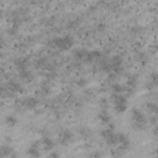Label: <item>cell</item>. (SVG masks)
Wrapping results in <instances>:
<instances>
[{"label": "cell", "mask_w": 158, "mask_h": 158, "mask_svg": "<svg viewBox=\"0 0 158 158\" xmlns=\"http://www.w3.org/2000/svg\"><path fill=\"white\" fill-rule=\"evenodd\" d=\"M131 117H132V126L135 130H138V131H142L147 127V120L143 115L142 111H139L138 109H133L132 110V114H131Z\"/></svg>", "instance_id": "cell-1"}, {"label": "cell", "mask_w": 158, "mask_h": 158, "mask_svg": "<svg viewBox=\"0 0 158 158\" xmlns=\"http://www.w3.org/2000/svg\"><path fill=\"white\" fill-rule=\"evenodd\" d=\"M54 44L58 49L60 51H68L69 48L73 47L74 44V40L72 36H60V37H56L54 38Z\"/></svg>", "instance_id": "cell-2"}, {"label": "cell", "mask_w": 158, "mask_h": 158, "mask_svg": "<svg viewBox=\"0 0 158 158\" xmlns=\"http://www.w3.org/2000/svg\"><path fill=\"white\" fill-rule=\"evenodd\" d=\"M101 137L104 138V141L109 144V146H115L117 144V139H116V133L114 132L112 128L107 127L105 130L101 131Z\"/></svg>", "instance_id": "cell-3"}, {"label": "cell", "mask_w": 158, "mask_h": 158, "mask_svg": "<svg viewBox=\"0 0 158 158\" xmlns=\"http://www.w3.org/2000/svg\"><path fill=\"white\" fill-rule=\"evenodd\" d=\"M116 139H117V144L120 149L125 151L130 147V139L125 133H116Z\"/></svg>", "instance_id": "cell-4"}, {"label": "cell", "mask_w": 158, "mask_h": 158, "mask_svg": "<svg viewBox=\"0 0 158 158\" xmlns=\"http://www.w3.org/2000/svg\"><path fill=\"white\" fill-rule=\"evenodd\" d=\"M27 156L30 157H33V158H37L41 156V152H40V143L38 142H33L32 144L28 146L27 151H26Z\"/></svg>", "instance_id": "cell-5"}, {"label": "cell", "mask_w": 158, "mask_h": 158, "mask_svg": "<svg viewBox=\"0 0 158 158\" xmlns=\"http://www.w3.org/2000/svg\"><path fill=\"white\" fill-rule=\"evenodd\" d=\"M72 138H73V135L68 130H64L59 133V142L62 146H68L72 142Z\"/></svg>", "instance_id": "cell-6"}, {"label": "cell", "mask_w": 158, "mask_h": 158, "mask_svg": "<svg viewBox=\"0 0 158 158\" xmlns=\"http://www.w3.org/2000/svg\"><path fill=\"white\" fill-rule=\"evenodd\" d=\"M0 157H16V154L12 152V148L7 144L0 146Z\"/></svg>", "instance_id": "cell-7"}, {"label": "cell", "mask_w": 158, "mask_h": 158, "mask_svg": "<svg viewBox=\"0 0 158 158\" xmlns=\"http://www.w3.org/2000/svg\"><path fill=\"white\" fill-rule=\"evenodd\" d=\"M41 143H42V146H43V148H44L46 151H52V149L54 148V142L52 141V138H49V137H47V136L42 137Z\"/></svg>", "instance_id": "cell-8"}, {"label": "cell", "mask_w": 158, "mask_h": 158, "mask_svg": "<svg viewBox=\"0 0 158 158\" xmlns=\"http://www.w3.org/2000/svg\"><path fill=\"white\" fill-rule=\"evenodd\" d=\"M38 100L36 99V98H33V96H28V98H26L25 99V106L27 107V109H36L37 106H38Z\"/></svg>", "instance_id": "cell-9"}, {"label": "cell", "mask_w": 158, "mask_h": 158, "mask_svg": "<svg viewBox=\"0 0 158 158\" xmlns=\"http://www.w3.org/2000/svg\"><path fill=\"white\" fill-rule=\"evenodd\" d=\"M114 105H115V110H116V112H120V114L125 112V111L127 110V107H128L127 101H118V102H115Z\"/></svg>", "instance_id": "cell-10"}, {"label": "cell", "mask_w": 158, "mask_h": 158, "mask_svg": "<svg viewBox=\"0 0 158 158\" xmlns=\"http://www.w3.org/2000/svg\"><path fill=\"white\" fill-rule=\"evenodd\" d=\"M17 118L14 116V115H7L6 117H5V123H6V126L7 127H10V128H12V127H15L16 125H17Z\"/></svg>", "instance_id": "cell-11"}, {"label": "cell", "mask_w": 158, "mask_h": 158, "mask_svg": "<svg viewBox=\"0 0 158 158\" xmlns=\"http://www.w3.org/2000/svg\"><path fill=\"white\" fill-rule=\"evenodd\" d=\"M98 118H99L102 123H109V122H110V115H109L105 110H104V111H101V112H99Z\"/></svg>", "instance_id": "cell-12"}, {"label": "cell", "mask_w": 158, "mask_h": 158, "mask_svg": "<svg viewBox=\"0 0 158 158\" xmlns=\"http://www.w3.org/2000/svg\"><path fill=\"white\" fill-rule=\"evenodd\" d=\"M75 56H77L79 59H88V58H89V52L85 51V49H79V51L75 53Z\"/></svg>", "instance_id": "cell-13"}, {"label": "cell", "mask_w": 158, "mask_h": 158, "mask_svg": "<svg viewBox=\"0 0 158 158\" xmlns=\"http://www.w3.org/2000/svg\"><path fill=\"white\" fill-rule=\"evenodd\" d=\"M121 64H122V58L118 57V56L114 57V59H112V65H114V68H115V69H118V68L121 67Z\"/></svg>", "instance_id": "cell-14"}, {"label": "cell", "mask_w": 158, "mask_h": 158, "mask_svg": "<svg viewBox=\"0 0 158 158\" xmlns=\"http://www.w3.org/2000/svg\"><path fill=\"white\" fill-rule=\"evenodd\" d=\"M147 107H148V110H149L151 112H153V114L157 112V105H156L154 102H148V104H147Z\"/></svg>", "instance_id": "cell-15"}, {"label": "cell", "mask_w": 158, "mask_h": 158, "mask_svg": "<svg viewBox=\"0 0 158 158\" xmlns=\"http://www.w3.org/2000/svg\"><path fill=\"white\" fill-rule=\"evenodd\" d=\"M112 90H114V93H122V85H120V84H114L112 85Z\"/></svg>", "instance_id": "cell-16"}, {"label": "cell", "mask_w": 158, "mask_h": 158, "mask_svg": "<svg viewBox=\"0 0 158 158\" xmlns=\"http://www.w3.org/2000/svg\"><path fill=\"white\" fill-rule=\"evenodd\" d=\"M149 122H151V123H152L153 126H156V123H157V117H156V116L153 115V116L151 117V120H149Z\"/></svg>", "instance_id": "cell-17"}, {"label": "cell", "mask_w": 158, "mask_h": 158, "mask_svg": "<svg viewBox=\"0 0 158 158\" xmlns=\"http://www.w3.org/2000/svg\"><path fill=\"white\" fill-rule=\"evenodd\" d=\"M84 84H85V80H84V79H83V78H80V80H79V81H78V85H80V86H83V85H84Z\"/></svg>", "instance_id": "cell-18"}, {"label": "cell", "mask_w": 158, "mask_h": 158, "mask_svg": "<svg viewBox=\"0 0 158 158\" xmlns=\"http://www.w3.org/2000/svg\"><path fill=\"white\" fill-rule=\"evenodd\" d=\"M9 33H11V35L16 33V27H12V28H10V30H9Z\"/></svg>", "instance_id": "cell-19"}, {"label": "cell", "mask_w": 158, "mask_h": 158, "mask_svg": "<svg viewBox=\"0 0 158 158\" xmlns=\"http://www.w3.org/2000/svg\"><path fill=\"white\" fill-rule=\"evenodd\" d=\"M4 44H5V43H4V40H2V37L0 36V49L4 48Z\"/></svg>", "instance_id": "cell-20"}, {"label": "cell", "mask_w": 158, "mask_h": 158, "mask_svg": "<svg viewBox=\"0 0 158 158\" xmlns=\"http://www.w3.org/2000/svg\"><path fill=\"white\" fill-rule=\"evenodd\" d=\"M49 157H59V153H49Z\"/></svg>", "instance_id": "cell-21"}]
</instances>
